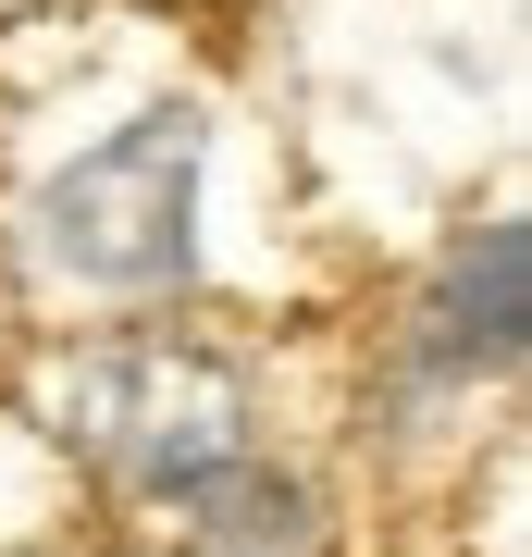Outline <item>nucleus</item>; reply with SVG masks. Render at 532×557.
Returning a JSON list of instances; mask_svg holds the SVG:
<instances>
[{
  "label": "nucleus",
  "mask_w": 532,
  "mask_h": 557,
  "mask_svg": "<svg viewBox=\"0 0 532 557\" xmlns=\"http://www.w3.org/2000/svg\"><path fill=\"white\" fill-rule=\"evenodd\" d=\"M186 533H198V557H310V496L297 483H273V471H198L186 483Z\"/></svg>",
  "instance_id": "obj_4"
},
{
  "label": "nucleus",
  "mask_w": 532,
  "mask_h": 557,
  "mask_svg": "<svg viewBox=\"0 0 532 557\" xmlns=\"http://www.w3.org/2000/svg\"><path fill=\"white\" fill-rule=\"evenodd\" d=\"M198 161H211V124H198L186 100L137 112L124 137H99L75 174H50L38 248L75 285H112V298L186 285V260H198Z\"/></svg>",
  "instance_id": "obj_1"
},
{
  "label": "nucleus",
  "mask_w": 532,
  "mask_h": 557,
  "mask_svg": "<svg viewBox=\"0 0 532 557\" xmlns=\"http://www.w3.org/2000/svg\"><path fill=\"white\" fill-rule=\"evenodd\" d=\"M434 335H421V359L434 372H508L520 359V322H532V236L520 223H483L471 248L434 273Z\"/></svg>",
  "instance_id": "obj_3"
},
{
  "label": "nucleus",
  "mask_w": 532,
  "mask_h": 557,
  "mask_svg": "<svg viewBox=\"0 0 532 557\" xmlns=\"http://www.w3.org/2000/svg\"><path fill=\"white\" fill-rule=\"evenodd\" d=\"M50 409H62V446H87L99 471H124V483H161V496H186L198 471H223L236 434H248L236 372L198 359V347H161V335L87 347Z\"/></svg>",
  "instance_id": "obj_2"
}]
</instances>
